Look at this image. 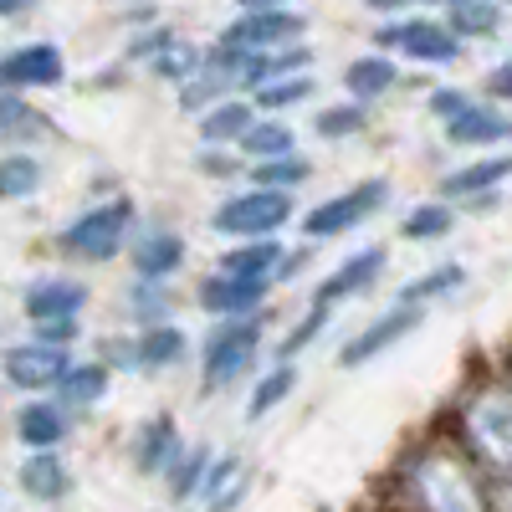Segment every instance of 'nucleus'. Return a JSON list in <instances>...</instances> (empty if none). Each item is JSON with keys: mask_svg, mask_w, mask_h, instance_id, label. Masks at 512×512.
<instances>
[{"mask_svg": "<svg viewBox=\"0 0 512 512\" xmlns=\"http://www.w3.org/2000/svg\"><path fill=\"white\" fill-rule=\"evenodd\" d=\"M405 497L415 512H487V492L477 472L451 446H425L405 461Z\"/></svg>", "mask_w": 512, "mask_h": 512, "instance_id": "1", "label": "nucleus"}, {"mask_svg": "<svg viewBox=\"0 0 512 512\" xmlns=\"http://www.w3.org/2000/svg\"><path fill=\"white\" fill-rule=\"evenodd\" d=\"M456 436L487 477H512V390L507 384H487L461 400Z\"/></svg>", "mask_w": 512, "mask_h": 512, "instance_id": "2", "label": "nucleus"}, {"mask_svg": "<svg viewBox=\"0 0 512 512\" xmlns=\"http://www.w3.org/2000/svg\"><path fill=\"white\" fill-rule=\"evenodd\" d=\"M128 236H134V200H98L88 205L82 216H72L57 236V246L67 256H77V262H113V256L128 246Z\"/></svg>", "mask_w": 512, "mask_h": 512, "instance_id": "3", "label": "nucleus"}, {"mask_svg": "<svg viewBox=\"0 0 512 512\" xmlns=\"http://www.w3.org/2000/svg\"><path fill=\"white\" fill-rule=\"evenodd\" d=\"M256 349H262V318H221L200 344L205 390H231V384L256 364Z\"/></svg>", "mask_w": 512, "mask_h": 512, "instance_id": "4", "label": "nucleus"}, {"mask_svg": "<svg viewBox=\"0 0 512 512\" xmlns=\"http://www.w3.org/2000/svg\"><path fill=\"white\" fill-rule=\"evenodd\" d=\"M297 200L287 190H267V185H246L236 195H226L216 205V216H210V226H216L221 236H241V241H256V236H272L292 221Z\"/></svg>", "mask_w": 512, "mask_h": 512, "instance_id": "5", "label": "nucleus"}, {"mask_svg": "<svg viewBox=\"0 0 512 512\" xmlns=\"http://www.w3.org/2000/svg\"><path fill=\"white\" fill-rule=\"evenodd\" d=\"M384 200H390V180H379V175H374V180H359V185H349V190L318 200L308 216H303V231H308L313 241L344 236V231L364 226L374 210H384Z\"/></svg>", "mask_w": 512, "mask_h": 512, "instance_id": "6", "label": "nucleus"}, {"mask_svg": "<svg viewBox=\"0 0 512 512\" xmlns=\"http://www.w3.org/2000/svg\"><path fill=\"white\" fill-rule=\"evenodd\" d=\"M374 41L384 52H400L425 67H451L461 57V41L446 31V21H425V16H390L374 31Z\"/></svg>", "mask_w": 512, "mask_h": 512, "instance_id": "7", "label": "nucleus"}, {"mask_svg": "<svg viewBox=\"0 0 512 512\" xmlns=\"http://www.w3.org/2000/svg\"><path fill=\"white\" fill-rule=\"evenodd\" d=\"M303 41V16L292 6L287 11H241L226 31H221V52L236 57H262V52H282Z\"/></svg>", "mask_w": 512, "mask_h": 512, "instance_id": "8", "label": "nucleus"}, {"mask_svg": "<svg viewBox=\"0 0 512 512\" xmlns=\"http://www.w3.org/2000/svg\"><path fill=\"white\" fill-rule=\"evenodd\" d=\"M67 369H72V349L41 344V338H26V344H11L0 354V379L21 395H52Z\"/></svg>", "mask_w": 512, "mask_h": 512, "instance_id": "9", "label": "nucleus"}, {"mask_svg": "<svg viewBox=\"0 0 512 512\" xmlns=\"http://www.w3.org/2000/svg\"><path fill=\"white\" fill-rule=\"evenodd\" d=\"M67 82V57L57 41H26L0 57V88L6 93H41Z\"/></svg>", "mask_w": 512, "mask_h": 512, "instance_id": "10", "label": "nucleus"}, {"mask_svg": "<svg viewBox=\"0 0 512 512\" xmlns=\"http://www.w3.org/2000/svg\"><path fill=\"white\" fill-rule=\"evenodd\" d=\"M420 323H425V308H405V303H395L390 313H379L374 323H364V328L349 338L344 354H338V364H344V369H359V364H369V359H379V354H390L400 338H410Z\"/></svg>", "mask_w": 512, "mask_h": 512, "instance_id": "11", "label": "nucleus"}, {"mask_svg": "<svg viewBox=\"0 0 512 512\" xmlns=\"http://www.w3.org/2000/svg\"><path fill=\"white\" fill-rule=\"evenodd\" d=\"M384 272V246H364L354 256H344L318 287H313V308H338V303H349V297L369 292L374 277Z\"/></svg>", "mask_w": 512, "mask_h": 512, "instance_id": "12", "label": "nucleus"}, {"mask_svg": "<svg viewBox=\"0 0 512 512\" xmlns=\"http://www.w3.org/2000/svg\"><path fill=\"white\" fill-rule=\"evenodd\" d=\"M21 451H62L72 436V410L57 400H26L11 420Z\"/></svg>", "mask_w": 512, "mask_h": 512, "instance_id": "13", "label": "nucleus"}, {"mask_svg": "<svg viewBox=\"0 0 512 512\" xmlns=\"http://www.w3.org/2000/svg\"><path fill=\"white\" fill-rule=\"evenodd\" d=\"M267 292H272V282L216 272V277H205V282H200L195 297H200V308H205L210 318H256V308L267 303Z\"/></svg>", "mask_w": 512, "mask_h": 512, "instance_id": "14", "label": "nucleus"}, {"mask_svg": "<svg viewBox=\"0 0 512 512\" xmlns=\"http://www.w3.org/2000/svg\"><path fill=\"white\" fill-rule=\"evenodd\" d=\"M16 487L41 507H57L72 497V466L62 451H26L16 466Z\"/></svg>", "mask_w": 512, "mask_h": 512, "instance_id": "15", "label": "nucleus"}, {"mask_svg": "<svg viewBox=\"0 0 512 512\" xmlns=\"http://www.w3.org/2000/svg\"><path fill=\"white\" fill-rule=\"evenodd\" d=\"M88 308V287L77 277H36L21 292V313L26 323H47V318H82Z\"/></svg>", "mask_w": 512, "mask_h": 512, "instance_id": "16", "label": "nucleus"}, {"mask_svg": "<svg viewBox=\"0 0 512 512\" xmlns=\"http://www.w3.org/2000/svg\"><path fill=\"white\" fill-rule=\"evenodd\" d=\"M185 441H180V425L175 415H154L139 425V436H134V466L144 477H169V466L180 461Z\"/></svg>", "mask_w": 512, "mask_h": 512, "instance_id": "17", "label": "nucleus"}, {"mask_svg": "<svg viewBox=\"0 0 512 512\" xmlns=\"http://www.w3.org/2000/svg\"><path fill=\"white\" fill-rule=\"evenodd\" d=\"M108 384H113V369H108L103 359H72V369L57 379L52 400H57V405H67V410L77 415V410L103 405V400H108Z\"/></svg>", "mask_w": 512, "mask_h": 512, "instance_id": "18", "label": "nucleus"}, {"mask_svg": "<svg viewBox=\"0 0 512 512\" xmlns=\"http://www.w3.org/2000/svg\"><path fill=\"white\" fill-rule=\"evenodd\" d=\"M512 180V154H477L472 164L451 169L441 180L446 200H477V195H497V185Z\"/></svg>", "mask_w": 512, "mask_h": 512, "instance_id": "19", "label": "nucleus"}, {"mask_svg": "<svg viewBox=\"0 0 512 512\" xmlns=\"http://www.w3.org/2000/svg\"><path fill=\"white\" fill-rule=\"evenodd\" d=\"M287 267V246L272 241V236H256V241H236L221 251V267L226 277H256V282H272L277 272Z\"/></svg>", "mask_w": 512, "mask_h": 512, "instance_id": "20", "label": "nucleus"}, {"mask_svg": "<svg viewBox=\"0 0 512 512\" xmlns=\"http://www.w3.org/2000/svg\"><path fill=\"white\" fill-rule=\"evenodd\" d=\"M441 128H446V139L456 149H492V144H507L512 139V118L497 113V108H482V103H472L466 113H456Z\"/></svg>", "mask_w": 512, "mask_h": 512, "instance_id": "21", "label": "nucleus"}, {"mask_svg": "<svg viewBox=\"0 0 512 512\" xmlns=\"http://www.w3.org/2000/svg\"><path fill=\"white\" fill-rule=\"evenodd\" d=\"M256 118H262V113H256L251 98H221L216 108H205V113H200V139H205L210 149H221V144L236 149Z\"/></svg>", "mask_w": 512, "mask_h": 512, "instance_id": "22", "label": "nucleus"}, {"mask_svg": "<svg viewBox=\"0 0 512 512\" xmlns=\"http://www.w3.org/2000/svg\"><path fill=\"white\" fill-rule=\"evenodd\" d=\"M185 262V241L175 231H149L134 241V272L149 277V282H169Z\"/></svg>", "mask_w": 512, "mask_h": 512, "instance_id": "23", "label": "nucleus"}, {"mask_svg": "<svg viewBox=\"0 0 512 512\" xmlns=\"http://www.w3.org/2000/svg\"><path fill=\"white\" fill-rule=\"evenodd\" d=\"M190 354V338L175 328V323H154V328H139L134 338V364L139 369H175L180 359Z\"/></svg>", "mask_w": 512, "mask_h": 512, "instance_id": "24", "label": "nucleus"}, {"mask_svg": "<svg viewBox=\"0 0 512 512\" xmlns=\"http://www.w3.org/2000/svg\"><path fill=\"white\" fill-rule=\"evenodd\" d=\"M251 164H262V159H282V154H297V134H292V123L277 118V113H262L251 128H246V139L236 144Z\"/></svg>", "mask_w": 512, "mask_h": 512, "instance_id": "25", "label": "nucleus"}, {"mask_svg": "<svg viewBox=\"0 0 512 512\" xmlns=\"http://www.w3.org/2000/svg\"><path fill=\"white\" fill-rule=\"evenodd\" d=\"M400 82V67L384 57V52H374V57H359V62H349V72H344V88H349V98L354 103H374V98H384Z\"/></svg>", "mask_w": 512, "mask_h": 512, "instance_id": "26", "label": "nucleus"}, {"mask_svg": "<svg viewBox=\"0 0 512 512\" xmlns=\"http://www.w3.org/2000/svg\"><path fill=\"white\" fill-rule=\"evenodd\" d=\"M41 180H47V164H41L31 149H11L0 154V200L16 205V200H31L41 190Z\"/></svg>", "mask_w": 512, "mask_h": 512, "instance_id": "27", "label": "nucleus"}, {"mask_svg": "<svg viewBox=\"0 0 512 512\" xmlns=\"http://www.w3.org/2000/svg\"><path fill=\"white\" fill-rule=\"evenodd\" d=\"M308 47L297 41V47H282V52H262V57H246V72H241V88H267V82L277 77H297V72H308Z\"/></svg>", "mask_w": 512, "mask_h": 512, "instance_id": "28", "label": "nucleus"}, {"mask_svg": "<svg viewBox=\"0 0 512 512\" xmlns=\"http://www.w3.org/2000/svg\"><path fill=\"white\" fill-rule=\"evenodd\" d=\"M497 26H502V6H497V0H451V6H446V31L456 41L497 36Z\"/></svg>", "mask_w": 512, "mask_h": 512, "instance_id": "29", "label": "nucleus"}, {"mask_svg": "<svg viewBox=\"0 0 512 512\" xmlns=\"http://www.w3.org/2000/svg\"><path fill=\"white\" fill-rule=\"evenodd\" d=\"M246 492V472H241V461L236 456H221V461H210V472H205V487H200V502L205 512H231Z\"/></svg>", "mask_w": 512, "mask_h": 512, "instance_id": "30", "label": "nucleus"}, {"mask_svg": "<svg viewBox=\"0 0 512 512\" xmlns=\"http://www.w3.org/2000/svg\"><path fill=\"white\" fill-rule=\"evenodd\" d=\"M461 282H466V267H461V262H441V267H431V272H420L415 282H405L395 303H405V308H425V303H436V297L461 292Z\"/></svg>", "mask_w": 512, "mask_h": 512, "instance_id": "31", "label": "nucleus"}, {"mask_svg": "<svg viewBox=\"0 0 512 512\" xmlns=\"http://www.w3.org/2000/svg\"><path fill=\"white\" fill-rule=\"evenodd\" d=\"M210 461H216V451H210V446H185L180 451V461L175 466H169V497H175V502H195L200 497V487H205V472H210Z\"/></svg>", "mask_w": 512, "mask_h": 512, "instance_id": "32", "label": "nucleus"}, {"mask_svg": "<svg viewBox=\"0 0 512 512\" xmlns=\"http://www.w3.org/2000/svg\"><path fill=\"white\" fill-rule=\"evenodd\" d=\"M308 98H313V72H297V77H277V82H267V88H256V93H251L256 113H287V108L308 103Z\"/></svg>", "mask_w": 512, "mask_h": 512, "instance_id": "33", "label": "nucleus"}, {"mask_svg": "<svg viewBox=\"0 0 512 512\" xmlns=\"http://www.w3.org/2000/svg\"><path fill=\"white\" fill-rule=\"evenodd\" d=\"M292 390H297V369L282 359V364H277L272 374H262V384L251 390V400H246V420H267Z\"/></svg>", "mask_w": 512, "mask_h": 512, "instance_id": "34", "label": "nucleus"}, {"mask_svg": "<svg viewBox=\"0 0 512 512\" xmlns=\"http://www.w3.org/2000/svg\"><path fill=\"white\" fill-rule=\"evenodd\" d=\"M313 175V164L303 154H282V159H262V164H251V185H267V190H297V185H308Z\"/></svg>", "mask_w": 512, "mask_h": 512, "instance_id": "35", "label": "nucleus"}, {"mask_svg": "<svg viewBox=\"0 0 512 512\" xmlns=\"http://www.w3.org/2000/svg\"><path fill=\"white\" fill-rule=\"evenodd\" d=\"M451 226H456V210L446 200H425V205H415L405 216L400 236L405 241H441V236H451Z\"/></svg>", "mask_w": 512, "mask_h": 512, "instance_id": "36", "label": "nucleus"}, {"mask_svg": "<svg viewBox=\"0 0 512 512\" xmlns=\"http://www.w3.org/2000/svg\"><path fill=\"white\" fill-rule=\"evenodd\" d=\"M200 62H205V57L190 47V41H180V36H175L169 47H159V52L149 57V72H154V77H164V82H175V88H185V82L200 72Z\"/></svg>", "mask_w": 512, "mask_h": 512, "instance_id": "37", "label": "nucleus"}, {"mask_svg": "<svg viewBox=\"0 0 512 512\" xmlns=\"http://www.w3.org/2000/svg\"><path fill=\"white\" fill-rule=\"evenodd\" d=\"M41 113L26 103V93H6L0 88V139H26V134H41Z\"/></svg>", "mask_w": 512, "mask_h": 512, "instance_id": "38", "label": "nucleus"}, {"mask_svg": "<svg viewBox=\"0 0 512 512\" xmlns=\"http://www.w3.org/2000/svg\"><path fill=\"white\" fill-rule=\"evenodd\" d=\"M364 123H369L364 103H333V108L313 113V134L318 139H349V134H359Z\"/></svg>", "mask_w": 512, "mask_h": 512, "instance_id": "39", "label": "nucleus"}, {"mask_svg": "<svg viewBox=\"0 0 512 512\" xmlns=\"http://www.w3.org/2000/svg\"><path fill=\"white\" fill-rule=\"evenodd\" d=\"M128 313L139 318V328L169 323V287H164V282H149V277H139V282H134V297H128Z\"/></svg>", "mask_w": 512, "mask_h": 512, "instance_id": "40", "label": "nucleus"}, {"mask_svg": "<svg viewBox=\"0 0 512 512\" xmlns=\"http://www.w3.org/2000/svg\"><path fill=\"white\" fill-rule=\"evenodd\" d=\"M328 313H333V308H313V313H308L303 323H297V328H292V333L282 338V359H287V364H292V354H297V349H308L313 338H318V333L328 328Z\"/></svg>", "mask_w": 512, "mask_h": 512, "instance_id": "41", "label": "nucleus"}, {"mask_svg": "<svg viewBox=\"0 0 512 512\" xmlns=\"http://www.w3.org/2000/svg\"><path fill=\"white\" fill-rule=\"evenodd\" d=\"M31 338L41 344H57V349H72L82 338V318H47V323H31Z\"/></svg>", "mask_w": 512, "mask_h": 512, "instance_id": "42", "label": "nucleus"}, {"mask_svg": "<svg viewBox=\"0 0 512 512\" xmlns=\"http://www.w3.org/2000/svg\"><path fill=\"white\" fill-rule=\"evenodd\" d=\"M472 108V93H461V88H436L431 93V113L441 118V123H451L456 113H466Z\"/></svg>", "mask_w": 512, "mask_h": 512, "instance_id": "43", "label": "nucleus"}, {"mask_svg": "<svg viewBox=\"0 0 512 512\" xmlns=\"http://www.w3.org/2000/svg\"><path fill=\"white\" fill-rule=\"evenodd\" d=\"M482 492H487V512H512V477H487Z\"/></svg>", "mask_w": 512, "mask_h": 512, "instance_id": "44", "label": "nucleus"}, {"mask_svg": "<svg viewBox=\"0 0 512 512\" xmlns=\"http://www.w3.org/2000/svg\"><path fill=\"white\" fill-rule=\"evenodd\" d=\"M369 11H379V16H405V11H415V6H451V0H364Z\"/></svg>", "mask_w": 512, "mask_h": 512, "instance_id": "45", "label": "nucleus"}, {"mask_svg": "<svg viewBox=\"0 0 512 512\" xmlns=\"http://www.w3.org/2000/svg\"><path fill=\"white\" fill-rule=\"evenodd\" d=\"M487 93L502 98V103H512V57H502V62L487 72Z\"/></svg>", "mask_w": 512, "mask_h": 512, "instance_id": "46", "label": "nucleus"}, {"mask_svg": "<svg viewBox=\"0 0 512 512\" xmlns=\"http://www.w3.org/2000/svg\"><path fill=\"white\" fill-rule=\"evenodd\" d=\"M169 41H175V31H169V26H154L149 36H139V41H134V57H144V62H149L159 47H169Z\"/></svg>", "mask_w": 512, "mask_h": 512, "instance_id": "47", "label": "nucleus"}, {"mask_svg": "<svg viewBox=\"0 0 512 512\" xmlns=\"http://www.w3.org/2000/svg\"><path fill=\"white\" fill-rule=\"evenodd\" d=\"M200 169H210V175H236V154L231 159H216V149L200 154Z\"/></svg>", "mask_w": 512, "mask_h": 512, "instance_id": "48", "label": "nucleus"}, {"mask_svg": "<svg viewBox=\"0 0 512 512\" xmlns=\"http://www.w3.org/2000/svg\"><path fill=\"white\" fill-rule=\"evenodd\" d=\"M26 11H36V0H0V21H16Z\"/></svg>", "mask_w": 512, "mask_h": 512, "instance_id": "49", "label": "nucleus"}, {"mask_svg": "<svg viewBox=\"0 0 512 512\" xmlns=\"http://www.w3.org/2000/svg\"><path fill=\"white\" fill-rule=\"evenodd\" d=\"M292 0H236V11H287Z\"/></svg>", "mask_w": 512, "mask_h": 512, "instance_id": "50", "label": "nucleus"}, {"mask_svg": "<svg viewBox=\"0 0 512 512\" xmlns=\"http://www.w3.org/2000/svg\"><path fill=\"white\" fill-rule=\"evenodd\" d=\"M0 512H6V487H0Z\"/></svg>", "mask_w": 512, "mask_h": 512, "instance_id": "51", "label": "nucleus"}, {"mask_svg": "<svg viewBox=\"0 0 512 512\" xmlns=\"http://www.w3.org/2000/svg\"><path fill=\"white\" fill-rule=\"evenodd\" d=\"M497 6H512V0H497Z\"/></svg>", "mask_w": 512, "mask_h": 512, "instance_id": "52", "label": "nucleus"}, {"mask_svg": "<svg viewBox=\"0 0 512 512\" xmlns=\"http://www.w3.org/2000/svg\"><path fill=\"white\" fill-rule=\"evenodd\" d=\"M507 390H512V379H507Z\"/></svg>", "mask_w": 512, "mask_h": 512, "instance_id": "53", "label": "nucleus"}]
</instances>
